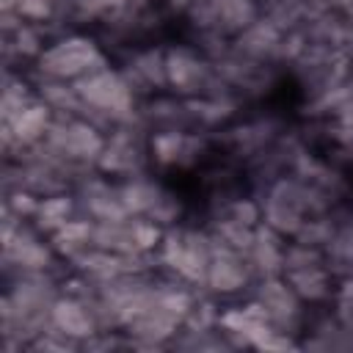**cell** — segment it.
Returning <instances> with one entry per match:
<instances>
[{
  "instance_id": "obj_1",
  "label": "cell",
  "mask_w": 353,
  "mask_h": 353,
  "mask_svg": "<svg viewBox=\"0 0 353 353\" xmlns=\"http://www.w3.org/2000/svg\"><path fill=\"white\" fill-rule=\"evenodd\" d=\"M39 66L47 77L77 80V77H85L91 72L105 69V58H102V52L97 50V44L91 39L69 36V39H61L58 44L47 47L39 55Z\"/></svg>"
},
{
  "instance_id": "obj_2",
  "label": "cell",
  "mask_w": 353,
  "mask_h": 353,
  "mask_svg": "<svg viewBox=\"0 0 353 353\" xmlns=\"http://www.w3.org/2000/svg\"><path fill=\"white\" fill-rule=\"evenodd\" d=\"M74 88L83 99V108H91L94 113H102L108 119H130L132 113L130 83L110 69H99L85 77H77Z\"/></svg>"
},
{
  "instance_id": "obj_3",
  "label": "cell",
  "mask_w": 353,
  "mask_h": 353,
  "mask_svg": "<svg viewBox=\"0 0 353 353\" xmlns=\"http://www.w3.org/2000/svg\"><path fill=\"white\" fill-rule=\"evenodd\" d=\"M163 259L188 281H201L207 279V270L212 262V237L199 232L171 229L163 237Z\"/></svg>"
},
{
  "instance_id": "obj_4",
  "label": "cell",
  "mask_w": 353,
  "mask_h": 353,
  "mask_svg": "<svg viewBox=\"0 0 353 353\" xmlns=\"http://www.w3.org/2000/svg\"><path fill=\"white\" fill-rule=\"evenodd\" d=\"M47 143L55 154L69 157V160H97L105 149V141L88 121L52 124L47 132Z\"/></svg>"
},
{
  "instance_id": "obj_5",
  "label": "cell",
  "mask_w": 353,
  "mask_h": 353,
  "mask_svg": "<svg viewBox=\"0 0 353 353\" xmlns=\"http://www.w3.org/2000/svg\"><path fill=\"white\" fill-rule=\"evenodd\" d=\"M309 193L298 182H279L270 190V199L265 204V223L276 232L295 234L303 226V210L309 207Z\"/></svg>"
},
{
  "instance_id": "obj_6",
  "label": "cell",
  "mask_w": 353,
  "mask_h": 353,
  "mask_svg": "<svg viewBox=\"0 0 353 353\" xmlns=\"http://www.w3.org/2000/svg\"><path fill=\"white\" fill-rule=\"evenodd\" d=\"M6 124V143H17V146H33V143H39L47 132H50V127H52V121H50V105L47 102H36V99H30L17 116H11L8 121H3Z\"/></svg>"
},
{
  "instance_id": "obj_7",
  "label": "cell",
  "mask_w": 353,
  "mask_h": 353,
  "mask_svg": "<svg viewBox=\"0 0 353 353\" xmlns=\"http://www.w3.org/2000/svg\"><path fill=\"white\" fill-rule=\"evenodd\" d=\"M207 281L218 292H232L245 284V268L240 259V251L229 248L221 240H212V262L207 270Z\"/></svg>"
},
{
  "instance_id": "obj_8",
  "label": "cell",
  "mask_w": 353,
  "mask_h": 353,
  "mask_svg": "<svg viewBox=\"0 0 353 353\" xmlns=\"http://www.w3.org/2000/svg\"><path fill=\"white\" fill-rule=\"evenodd\" d=\"M50 320L55 325L58 334L63 336H91L94 334V317L85 306V301L80 298H61L55 303H50Z\"/></svg>"
},
{
  "instance_id": "obj_9",
  "label": "cell",
  "mask_w": 353,
  "mask_h": 353,
  "mask_svg": "<svg viewBox=\"0 0 353 353\" xmlns=\"http://www.w3.org/2000/svg\"><path fill=\"white\" fill-rule=\"evenodd\" d=\"M165 77H168L171 85H176V91L196 94L207 83V69L188 50H171L165 55Z\"/></svg>"
},
{
  "instance_id": "obj_10",
  "label": "cell",
  "mask_w": 353,
  "mask_h": 353,
  "mask_svg": "<svg viewBox=\"0 0 353 353\" xmlns=\"http://www.w3.org/2000/svg\"><path fill=\"white\" fill-rule=\"evenodd\" d=\"M97 163H99L102 171H110V174H130V171H135V168L141 165V149H138V143L132 141V135H130L127 130H121V132H116V135L105 143V149H102V154L97 157Z\"/></svg>"
},
{
  "instance_id": "obj_11",
  "label": "cell",
  "mask_w": 353,
  "mask_h": 353,
  "mask_svg": "<svg viewBox=\"0 0 353 353\" xmlns=\"http://www.w3.org/2000/svg\"><path fill=\"white\" fill-rule=\"evenodd\" d=\"M3 248H6V259L25 270H41L50 265V248L25 229H19Z\"/></svg>"
},
{
  "instance_id": "obj_12",
  "label": "cell",
  "mask_w": 353,
  "mask_h": 353,
  "mask_svg": "<svg viewBox=\"0 0 353 353\" xmlns=\"http://www.w3.org/2000/svg\"><path fill=\"white\" fill-rule=\"evenodd\" d=\"M248 254H251V262L265 276H276L279 270H284V245L279 240V232L268 223L254 229V243H251Z\"/></svg>"
},
{
  "instance_id": "obj_13",
  "label": "cell",
  "mask_w": 353,
  "mask_h": 353,
  "mask_svg": "<svg viewBox=\"0 0 353 353\" xmlns=\"http://www.w3.org/2000/svg\"><path fill=\"white\" fill-rule=\"evenodd\" d=\"M152 154L157 163L163 165H174V163H190L199 154V141L193 135L168 130L152 138Z\"/></svg>"
},
{
  "instance_id": "obj_14",
  "label": "cell",
  "mask_w": 353,
  "mask_h": 353,
  "mask_svg": "<svg viewBox=\"0 0 353 353\" xmlns=\"http://www.w3.org/2000/svg\"><path fill=\"white\" fill-rule=\"evenodd\" d=\"M94 245V223L88 221H66L61 229L52 232V248L66 256H77Z\"/></svg>"
},
{
  "instance_id": "obj_15",
  "label": "cell",
  "mask_w": 353,
  "mask_h": 353,
  "mask_svg": "<svg viewBox=\"0 0 353 353\" xmlns=\"http://www.w3.org/2000/svg\"><path fill=\"white\" fill-rule=\"evenodd\" d=\"M259 303L265 306L270 320H287L295 317L298 303H295V290L279 279H268L259 290Z\"/></svg>"
},
{
  "instance_id": "obj_16",
  "label": "cell",
  "mask_w": 353,
  "mask_h": 353,
  "mask_svg": "<svg viewBox=\"0 0 353 353\" xmlns=\"http://www.w3.org/2000/svg\"><path fill=\"white\" fill-rule=\"evenodd\" d=\"M287 284L295 290V295L317 301L328 295V273L323 265H312V268H298V270H287Z\"/></svg>"
},
{
  "instance_id": "obj_17",
  "label": "cell",
  "mask_w": 353,
  "mask_h": 353,
  "mask_svg": "<svg viewBox=\"0 0 353 353\" xmlns=\"http://www.w3.org/2000/svg\"><path fill=\"white\" fill-rule=\"evenodd\" d=\"M157 196H160V188L146 179H130L119 188V199H121L127 215H149Z\"/></svg>"
},
{
  "instance_id": "obj_18",
  "label": "cell",
  "mask_w": 353,
  "mask_h": 353,
  "mask_svg": "<svg viewBox=\"0 0 353 353\" xmlns=\"http://www.w3.org/2000/svg\"><path fill=\"white\" fill-rule=\"evenodd\" d=\"M69 215H72V201L66 196H47V199L39 201V210H36L33 218H36V226L39 229H44V232L52 234L66 221H72Z\"/></svg>"
},
{
  "instance_id": "obj_19",
  "label": "cell",
  "mask_w": 353,
  "mask_h": 353,
  "mask_svg": "<svg viewBox=\"0 0 353 353\" xmlns=\"http://www.w3.org/2000/svg\"><path fill=\"white\" fill-rule=\"evenodd\" d=\"M41 102H47L50 108H58V110H77V108H83V99H80L74 83L66 85L63 80H55V77H50L41 85Z\"/></svg>"
},
{
  "instance_id": "obj_20",
  "label": "cell",
  "mask_w": 353,
  "mask_h": 353,
  "mask_svg": "<svg viewBox=\"0 0 353 353\" xmlns=\"http://www.w3.org/2000/svg\"><path fill=\"white\" fill-rule=\"evenodd\" d=\"M276 44H279V33H276V28L268 25V22L248 25L245 33L240 36V47H243L245 52H251V55H262V52L273 50Z\"/></svg>"
},
{
  "instance_id": "obj_21",
  "label": "cell",
  "mask_w": 353,
  "mask_h": 353,
  "mask_svg": "<svg viewBox=\"0 0 353 353\" xmlns=\"http://www.w3.org/2000/svg\"><path fill=\"white\" fill-rule=\"evenodd\" d=\"M132 69H135L146 83H152V85H163V83L168 80V77H165V55H163L160 50H149V52L138 55Z\"/></svg>"
},
{
  "instance_id": "obj_22",
  "label": "cell",
  "mask_w": 353,
  "mask_h": 353,
  "mask_svg": "<svg viewBox=\"0 0 353 353\" xmlns=\"http://www.w3.org/2000/svg\"><path fill=\"white\" fill-rule=\"evenodd\" d=\"M28 102H30V94L25 91V85L8 80L6 88H3V121H8L11 116H17Z\"/></svg>"
},
{
  "instance_id": "obj_23",
  "label": "cell",
  "mask_w": 353,
  "mask_h": 353,
  "mask_svg": "<svg viewBox=\"0 0 353 353\" xmlns=\"http://www.w3.org/2000/svg\"><path fill=\"white\" fill-rule=\"evenodd\" d=\"M295 237L306 245H320V243L331 240V226L323 221H303V226L295 232Z\"/></svg>"
},
{
  "instance_id": "obj_24",
  "label": "cell",
  "mask_w": 353,
  "mask_h": 353,
  "mask_svg": "<svg viewBox=\"0 0 353 353\" xmlns=\"http://www.w3.org/2000/svg\"><path fill=\"white\" fill-rule=\"evenodd\" d=\"M6 210H11V212L19 215V218H28V215H36V210H39V199H36L30 190H22V188H19L17 193L8 196Z\"/></svg>"
},
{
  "instance_id": "obj_25",
  "label": "cell",
  "mask_w": 353,
  "mask_h": 353,
  "mask_svg": "<svg viewBox=\"0 0 353 353\" xmlns=\"http://www.w3.org/2000/svg\"><path fill=\"white\" fill-rule=\"evenodd\" d=\"M14 41H17V52H22V55H41L44 52L41 50V36L28 25L14 30Z\"/></svg>"
},
{
  "instance_id": "obj_26",
  "label": "cell",
  "mask_w": 353,
  "mask_h": 353,
  "mask_svg": "<svg viewBox=\"0 0 353 353\" xmlns=\"http://www.w3.org/2000/svg\"><path fill=\"white\" fill-rule=\"evenodd\" d=\"M229 221H237L243 226H256L259 221V207L254 201H245V199H237L229 204Z\"/></svg>"
},
{
  "instance_id": "obj_27",
  "label": "cell",
  "mask_w": 353,
  "mask_h": 353,
  "mask_svg": "<svg viewBox=\"0 0 353 353\" xmlns=\"http://www.w3.org/2000/svg\"><path fill=\"white\" fill-rule=\"evenodd\" d=\"M176 212H179V204H176L168 193H163V190H160V196H157L154 207L149 210V218H152V221H160V223H171V221L176 218Z\"/></svg>"
},
{
  "instance_id": "obj_28",
  "label": "cell",
  "mask_w": 353,
  "mask_h": 353,
  "mask_svg": "<svg viewBox=\"0 0 353 353\" xmlns=\"http://www.w3.org/2000/svg\"><path fill=\"white\" fill-rule=\"evenodd\" d=\"M193 110H196V116H201L204 121H221L223 116H229V105L221 102V99H201V102H193Z\"/></svg>"
},
{
  "instance_id": "obj_29",
  "label": "cell",
  "mask_w": 353,
  "mask_h": 353,
  "mask_svg": "<svg viewBox=\"0 0 353 353\" xmlns=\"http://www.w3.org/2000/svg\"><path fill=\"white\" fill-rule=\"evenodd\" d=\"M331 254L345 259V262H353V226L342 229L339 234H331Z\"/></svg>"
},
{
  "instance_id": "obj_30",
  "label": "cell",
  "mask_w": 353,
  "mask_h": 353,
  "mask_svg": "<svg viewBox=\"0 0 353 353\" xmlns=\"http://www.w3.org/2000/svg\"><path fill=\"white\" fill-rule=\"evenodd\" d=\"M52 3L55 0H19L17 14L22 19H47L52 11Z\"/></svg>"
},
{
  "instance_id": "obj_31",
  "label": "cell",
  "mask_w": 353,
  "mask_h": 353,
  "mask_svg": "<svg viewBox=\"0 0 353 353\" xmlns=\"http://www.w3.org/2000/svg\"><path fill=\"white\" fill-rule=\"evenodd\" d=\"M185 323L193 328V331H204L207 325L215 323V312L210 303H201V306H190L188 314H185Z\"/></svg>"
},
{
  "instance_id": "obj_32",
  "label": "cell",
  "mask_w": 353,
  "mask_h": 353,
  "mask_svg": "<svg viewBox=\"0 0 353 353\" xmlns=\"http://www.w3.org/2000/svg\"><path fill=\"white\" fill-rule=\"evenodd\" d=\"M339 124L353 130V99H350L347 105H342V108H339Z\"/></svg>"
},
{
  "instance_id": "obj_33",
  "label": "cell",
  "mask_w": 353,
  "mask_h": 353,
  "mask_svg": "<svg viewBox=\"0 0 353 353\" xmlns=\"http://www.w3.org/2000/svg\"><path fill=\"white\" fill-rule=\"evenodd\" d=\"M199 0H171V6L174 8H190V6H196Z\"/></svg>"
},
{
  "instance_id": "obj_34",
  "label": "cell",
  "mask_w": 353,
  "mask_h": 353,
  "mask_svg": "<svg viewBox=\"0 0 353 353\" xmlns=\"http://www.w3.org/2000/svg\"><path fill=\"white\" fill-rule=\"evenodd\" d=\"M19 0H3V11H17Z\"/></svg>"
}]
</instances>
